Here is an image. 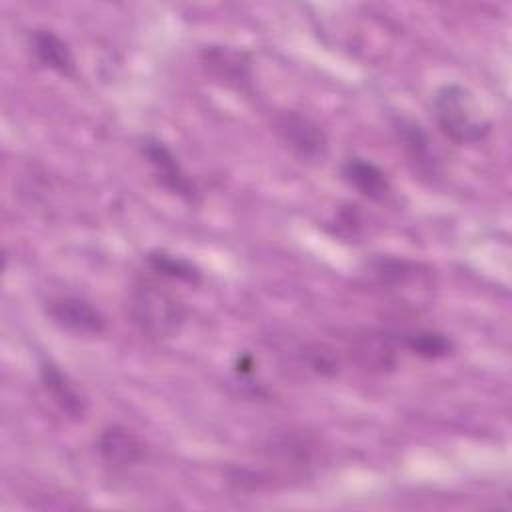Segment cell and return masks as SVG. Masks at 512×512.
<instances>
[{
	"mask_svg": "<svg viewBox=\"0 0 512 512\" xmlns=\"http://www.w3.org/2000/svg\"><path fill=\"white\" fill-rule=\"evenodd\" d=\"M394 344L392 334L370 332L358 338L356 356L370 370H388L394 366Z\"/></svg>",
	"mask_w": 512,
	"mask_h": 512,
	"instance_id": "14",
	"label": "cell"
},
{
	"mask_svg": "<svg viewBox=\"0 0 512 512\" xmlns=\"http://www.w3.org/2000/svg\"><path fill=\"white\" fill-rule=\"evenodd\" d=\"M130 320L150 340H170L186 322L184 302L166 286L142 278L130 292Z\"/></svg>",
	"mask_w": 512,
	"mask_h": 512,
	"instance_id": "2",
	"label": "cell"
},
{
	"mask_svg": "<svg viewBox=\"0 0 512 512\" xmlns=\"http://www.w3.org/2000/svg\"><path fill=\"white\" fill-rule=\"evenodd\" d=\"M420 264L406 260V258H396V256H376L370 260V270L376 276L380 284L386 286H406L412 280H416L420 272Z\"/></svg>",
	"mask_w": 512,
	"mask_h": 512,
	"instance_id": "15",
	"label": "cell"
},
{
	"mask_svg": "<svg viewBox=\"0 0 512 512\" xmlns=\"http://www.w3.org/2000/svg\"><path fill=\"white\" fill-rule=\"evenodd\" d=\"M38 374H40L44 392L50 396L56 408L62 414H66L70 420L82 422L90 406L82 388L52 360H42Z\"/></svg>",
	"mask_w": 512,
	"mask_h": 512,
	"instance_id": "8",
	"label": "cell"
},
{
	"mask_svg": "<svg viewBox=\"0 0 512 512\" xmlns=\"http://www.w3.org/2000/svg\"><path fill=\"white\" fill-rule=\"evenodd\" d=\"M394 342L400 344L402 348H406L410 354L420 356L424 360H438V358H446L454 352V342L452 338H448L444 332H436V330H402L398 334H392Z\"/></svg>",
	"mask_w": 512,
	"mask_h": 512,
	"instance_id": "12",
	"label": "cell"
},
{
	"mask_svg": "<svg viewBox=\"0 0 512 512\" xmlns=\"http://www.w3.org/2000/svg\"><path fill=\"white\" fill-rule=\"evenodd\" d=\"M304 356H306L308 366L314 372L322 374V376H334L338 372V358H336V354L330 348L322 346V344L308 346Z\"/></svg>",
	"mask_w": 512,
	"mask_h": 512,
	"instance_id": "16",
	"label": "cell"
},
{
	"mask_svg": "<svg viewBox=\"0 0 512 512\" xmlns=\"http://www.w3.org/2000/svg\"><path fill=\"white\" fill-rule=\"evenodd\" d=\"M340 174L350 188H354L360 196L372 202H384L392 192V182L388 174L378 164L362 156L346 158L342 162Z\"/></svg>",
	"mask_w": 512,
	"mask_h": 512,
	"instance_id": "11",
	"label": "cell"
},
{
	"mask_svg": "<svg viewBox=\"0 0 512 512\" xmlns=\"http://www.w3.org/2000/svg\"><path fill=\"white\" fill-rule=\"evenodd\" d=\"M96 452L100 460L110 468H128L140 464L148 450L144 440L126 426H104L96 436Z\"/></svg>",
	"mask_w": 512,
	"mask_h": 512,
	"instance_id": "9",
	"label": "cell"
},
{
	"mask_svg": "<svg viewBox=\"0 0 512 512\" xmlns=\"http://www.w3.org/2000/svg\"><path fill=\"white\" fill-rule=\"evenodd\" d=\"M140 154L150 166V172L158 186L168 190L170 194L182 198L184 202H198L200 190L190 174L180 164L178 156L158 138H146L140 144Z\"/></svg>",
	"mask_w": 512,
	"mask_h": 512,
	"instance_id": "4",
	"label": "cell"
},
{
	"mask_svg": "<svg viewBox=\"0 0 512 512\" xmlns=\"http://www.w3.org/2000/svg\"><path fill=\"white\" fill-rule=\"evenodd\" d=\"M146 264L152 272L170 280H178L190 286H198L202 282V270L192 260L166 250H150L146 254Z\"/></svg>",
	"mask_w": 512,
	"mask_h": 512,
	"instance_id": "13",
	"label": "cell"
},
{
	"mask_svg": "<svg viewBox=\"0 0 512 512\" xmlns=\"http://www.w3.org/2000/svg\"><path fill=\"white\" fill-rule=\"evenodd\" d=\"M32 56L46 70L56 72L62 78H76L78 64L70 44L50 28H34L28 36Z\"/></svg>",
	"mask_w": 512,
	"mask_h": 512,
	"instance_id": "10",
	"label": "cell"
},
{
	"mask_svg": "<svg viewBox=\"0 0 512 512\" xmlns=\"http://www.w3.org/2000/svg\"><path fill=\"white\" fill-rule=\"evenodd\" d=\"M272 126L278 138L300 162L318 164L328 156V136L310 116L298 110H282L274 116Z\"/></svg>",
	"mask_w": 512,
	"mask_h": 512,
	"instance_id": "3",
	"label": "cell"
},
{
	"mask_svg": "<svg viewBox=\"0 0 512 512\" xmlns=\"http://www.w3.org/2000/svg\"><path fill=\"white\" fill-rule=\"evenodd\" d=\"M430 110L438 130L454 144L482 142L492 130V120L478 96L458 82L442 84L432 96Z\"/></svg>",
	"mask_w": 512,
	"mask_h": 512,
	"instance_id": "1",
	"label": "cell"
},
{
	"mask_svg": "<svg viewBox=\"0 0 512 512\" xmlns=\"http://www.w3.org/2000/svg\"><path fill=\"white\" fill-rule=\"evenodd\" d=\"M44 312L58 328L76 336H100L106 332V316L88 298L78 294L48 298Z\"/></svg>",
	"mask_w": 512,
	"mask_h": 512,
	"instance_id": "5",
	"label": "cell"
},
{
	"mask_svg": "<svg viewBox=\"0 0 512 512\" xmlns=\"http://www.w3.org/2000/svg\"><path fill=\"white\" fill-rule=\"evenodd\" d=\"M202 68L222 86L250 94L252 92V58L248 52L234 48L212 44L200 50Z\"/></svg>",
	"mask_w": 512,
	"mask_h": 512,
	"instance_id": "6",
	"label": "cell"
},
{
	"mask_svg": "<svg viewBox=\"0 0 512 512\" xmlns=\"http://www.w3.org/2000/svg\"><path fill=\"white\" fill-rule=\"evenodd\" d=\"M392 128L412 170L418 172L420 178L434 182L440 176V160L422 124L406 116H394Z\"/></svg>",
	"mask_w": 512,
	"mask_h": 512,
	"instance_id": "7",
	"label": "cell"
}]
</instances>
